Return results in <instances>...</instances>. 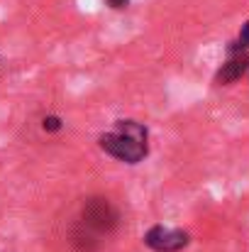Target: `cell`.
<instances>
[{"mask_svg": "<svg viewBox=\"0 0 249 252\" xmlns=\"http://www.w3.org/2000/svg\"><path fill=\"white\" fill-rule=\"evenodd\" d=\"M83 225L95 233H110L117 225V211L108 198H90L83 206Z\"/></svg>", "mask_w": 249, "mask_h": 252, "instance_id": "2", "label": "cell"}, {"mask_svg": "<svg viewBox=\"0 0 249 252\" xmlns=\"http://www.w3.org/2000/svg\"><path fill=\"white\" fill-rule=\"evenodd\" d=\"M147 248L154 252H178L188 245V233L183 230H173V228H164V225H154L147 230L144 235Z\"/></svg>", "mask_w": 249, "mask_h": 252, "instance_id": "3", "label": "cell"}, {"mask_svg": "<svg viewBox=\"0 0 249 252\" xmlns=\"http://www.w3.org/2000/svg\"><path fill=\"white\" fill-rule=\"evenodd\" d=\"M247 57H230L225 64H222V69L218 71V76H215V81L220 86L225 84H232V81H237V79H242V74L247 71Z\"/></svg>", "mask_w": 249, "mask_h": 252, "instance_id": "4", "label": "cell"}, {"mask_svg": "<svg viewBox=\"0 0 249 252\" xmlns=\"http://www.w3.org/2000/svg\"><path fill=\"white\" fill-rule=\"evenodd\" d=\"M100 147L120 162L137 164L147 157V127L135 120H120L115 132L100 137Z\"/></svg>", "mask_w": 249, "mask_h": 252, "instance_id": "1", "label": "cell"}, {"mask_svg": "<svg viewBox=\"0 0 249 252\" xmlns=\"http://www.w3.org/2000/svg\"><path fill=\"white\" fill-rule=\"evenodd\" d=\"M105 2H108L110 7H115V10H120V7H125V5H127L130 0H105Z\"/></svg>", "mask_w": 249, "mask_h": 252, "instance_id": "7", "label": "cell"}, {"mask_svg": "<svg viewBox=\"0 0 249 252\" xmlns=\"http://www.w3.org/2000/svg\"><path fill=\"white\" fill-rule=\"evenodd\" d=\"M237 47H242V49L249 47V20L242 25V30H240V42H237Z\"/></svg>", "mask_w": 249, "mask_h": 252, "instance_id": "6", "label": "cell"}, {"mask_svg": "<svg viewBox=\"0 0 249 252\" xmlns=\"http://www.w3.org/2000/svg\"><path fill=\"white\" fill-rule=\"evenodd\" d=\"M42 127H44L47 132H59V130H61V118L49 115V118H44V120H42Z\"/></svg>", "mask_w": 249, "mask_h": 252, "instance_id": "5", "label": "cell"}]
</instances>
